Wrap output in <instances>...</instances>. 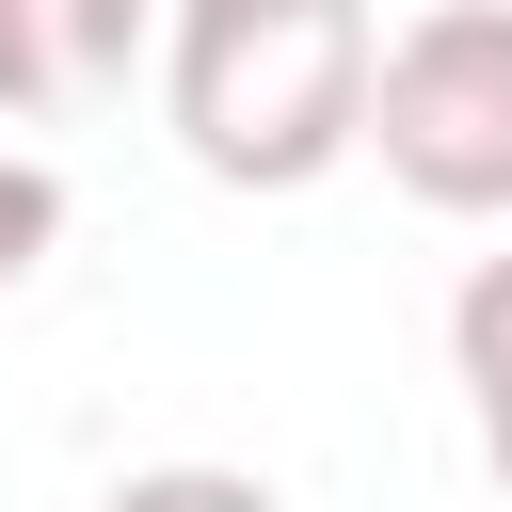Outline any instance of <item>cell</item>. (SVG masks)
I'll return each instance as SVG.
<instances>
[{
    "label": "cell",
    "instance_id": "6da1fadb",
    "mask_svg": "<svg viewBox=\"0 0 512 512\" xmlns=\"http://www.w3.org/2000/svg\"><path fill=\"white\" fill-rule=\"evenodd\" d=\"M368 0H160V112L224 192H320L368 144Z\"/></svg>",
    "mask_w": 512,
    "mask_h": 512
},
{
    "label": "cell",
    "instance_id": "7a4b0ae2",
    "mask_svg": "<svg viewBox=\"0 0 512 512\" xmlns=\"http://www.w3.org/2000/svg\"><path fill=\"white\" fill-rule=\"evenodd\" d=\"M368 160L448 224H512V0H432L416 32H384Z\"/></svg>",
    "mask_w": 512,
    "mask_h": 512
},
{
    "label": "cell",
    "instance_id": "3957f363",
    "mask_svg": "<svg viewBox=\"0 0 512 512\" xmlns=\"http://www.w3.org/2000/svg\"><path fill=\"white\" fill-rule=\"evenodd\" d=\"M160 0H0V128H64L96 96H128Z\"/></svg>",
    "mask_w": 512,
    "mask_h": 512
},
{
    "label": "cell",
    "instance_id": "277c9868",
    "mask_svg": "<svg viewBox=\"0 0 512 512\" xmlns=\"http://www.w3.org/2000/svg\"><path fill=\"white\" fill-rule=\"evenodd\" d=\"M448 368H464V416H480V464L512 480V240L448 288Z\"/></svg>",
    "mask_w": 512,
    "mask_h": 512
},
{
    "label": "cell",
    "instance_id": "5b68a950",
    "mask_svg": "<svg viewBox=\"0 0 512 512\" xmlns=\"http://www.w3.org/2000/svg\"><path fill=\"white\" fill-rule=\"evenodd\" d=\"M96 512H288V496H272L256 464H128Z\"/></svg>",
    "mask_w": 512,
    "mask_h": 512
},
{
    "label": "cell",
    "instance_id": "8992f818",
    "mask_svg": "<svg viewBox=\"0 0 512 512\" xmlns=\"http://www.w3.org/2000/svg\"><path fill=\"white\" fill-rule=\"evenodd\" d=\"M48 240H64V176H48L32 144H0V288H32Z\"/></svg>",
    "mask_w": 512,
    "mask_h": 512
}]
</instances>
